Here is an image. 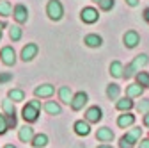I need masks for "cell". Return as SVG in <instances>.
Listing matches in <instances>:
<instances>
[{"mask_svg":"<svg viewBox=\"0 0 149 148\" xmlns=\"http://www.w3.org/2000/svg\"><path fill=\"white\" fill-rule=\"evenodd\" d=\"M80 18H82L84 23H89L91 25V23H96L100 20V14H98V11L94 7H84L82 13H80Z\"/></svg>","mask_w":149,"mask_h":148,"instance_id":"52a82bcc","label":"cell"},{"mask_svg":"<svg viewBox=\"0 0 149 148\" xmlns=\"http://www.w3.org/2000/svg\"><path fill=\"white\" fill-rule=\"evenodd\" d=\"M4 148H16V146H14V144H6Z\"/></svg>","mask_w":149,"mask_h":148,"instance_id":"b9f144b4","label":"cell"},{"mask_svg":"<svg viewBox=\"0 0 149 148\" xmlns=\"http://www.w3.org/2000/svg\"><path fill=\"white\" fill-rule=\"evenodd\" d=\"M43 109L46 111L48 114H52V116H59V114L62 113V107H61V104H57V102H53V100L46 102V104L43 105Z\"/></svg>","mask_w":149,"mask_h":148,"instance_id":"d6986e66","label":"cell"},{"mask_svg":"<svg viewBox=\"0 0 149 148\" xmlns=\"http://www.w3.org/2000/svg\"><path fill=\"white\" fill-rule=\"evenodd\" d=\"M110 75L114 77V79H121V77H124V66H123V63H119V61H114L110 64Z\"/></svg>","mask_w":149,"mask_h":148,"instance_id":"44dd1931","label":"cell"},{"mask_svg":"<svg viewBox=\"0 0 149 148\" xmlns=\"http://www.w3.org/2000/svg\"><path fill=\"white\" fill-rule=\"evenodd\" d=\"M126 4L132 6V7H137V6H139V0H126Z\"/></svg>","mask_w":149,"mask_h":148,"instance_id":"8d00e7d4","label":"cell"},{"mask_svg":"<svg viewBox=\"0 0 149 148\" xmlns=\"http://www.w3.org/2000/svg\"><path fill=\"white\" fill-rule=\"evenodd\" d=\"M13 80V73H0V84H6Z\"/></svg>","mask_w":149,"mask_h":148,"instance_id":"836d02e7","label":"cell"},{"mask_svg":"<svg viewBox=\"0 0 149 148\" xmlns=\"http://www.w3.org/2000/svg\"><path fill=\"white\" fill-rule=\"evenodd\" d=\"M84 43L89 47V48H100L103 45V38L98 34H87L84 38Z\"/></svg>","mask_w":149,"mask_h":148,"instance_id":"9a60e30c","label":"cell"},{"mask_svg":"<svg viewBox=\"0 0 149 148\" xmlns=\"http://www.w3.org/2000/svg\"><path fill=\"white\" fill-rule=\"evenodd\" d=\"M2 111H4V114L9 116V114H16V109H14V102L11 98H6L2 100Z\"/></svg>","mask_w":149,"mask_h":148,"instance_id":"484cf974","label":"cell"},{"mask_svg":"<svg viewBox=\"0 0 149 148\" xmlns=\"http://www.w3.org/2000/svg\"><path fill=\"white\" fill-rule=\"evenodd\" d=\"M59 100H61L62 104H66V105L71 104V100H73V91H71L69 86H62V87H59Z\"/></svg>","mask_w":149,"mask_h":148,"instance_id":"ac0fdd59","label":"cell"},{"mask_svg":"<svg viewBox=\"0 0 149 148\" xmlns=\"http://www.w3.org/2000/svg\"><path fill=\"white\" fill-rule=\"evenodd\" d=\"M7 130H9V127H7V120H6V114H0V136H4Z\"/></svg>","mask_w":149,"mask_h":148,"instance_id":"1f68e13d","label":"cell"},{"mask_svg":"<svg viewBox=\"0 0 149 148\" xmlns=\"http://www.w3.org/2000/svg\"><path fill=\"white\" fill-rule=\"evenodd\" d=\"M137 111H139L140 114L149 113V100H140V102L137 104Z\"/></svg>","mask_w":149,"mask_h":148,"instance_id":"4dcf8cb0","label":"cell"},{"mask_svg":"<svg viewBox=\"0 0 149 148\" xmlns=\"http://www.w3.org/2000/svg\"><path fill=\"white\" fill-rule=\"evenodd\" d=\"M92 2H100V0H92Z\"/></svg>","mask_w":149,"mask_h":148,"instance_id":"7bdbcfd3","label":"cell"},{"mask_svg":"<svg viewBox=\"0 0 149 148\" xmlns=\"http://www.w3.org/2000/svg\"><path fill=\"white\" fill-rule=\"evenodd\" d=\"M37 52H39V47L36 43H27V47H23V50H22V59L25 63H30L37 55Z\"/></svg>","mask_w":149,"mask_h":148,"instance_id":"7c38bea8","label":"cell"},{"mask_svg":"<svg viewBox=\"0 0 149 148\" xmlns=\"http://www.w3.org/2000/svg\"><path fill=\"white\" fill-rule=\"evenodd\" d=\"M34 128L30 127V125H23L20 130H18V137H20V141H23V143H32V139H34Z\"/></svg>","mask_w":149,"mask_h":148,"instance_id":"5bb4252c","label":"cell"},{"mask_svg":"<svg viewBox=\"0 0 149 148\" xmlns=\"http://www.w3.org/2000/svg\"><path fill=\"white\" fill-rule=\"evenodd\" d=\"M96 139L101 141V143H108V141L114 139V132H112V128H108V127H101L96 132Z\"/></svg>","mask_w":149,"mask_h":148,"instance_id":"2e32d148","label":"cell"},{"mask_svg":"<svg viewBox=\"0 0 149 148\" xmlns=\"http://www.w3.org/2000/svg\"><path fill=\"white\" fill-rule=\"evenodd\" d=\"M89 102V97H87V93L85 91H78V93H74L73 95V100H71V109L73 111H82L84 107H85V104Z\"/></svg>","mask_w":149,"mask_h":148,"instance_id":"5b68a950","label":"cell"},{"mask_svg":"<svg viewBox=\"0 0 149 148\" xmlns=\"http://www.w3.org/2000/svg\"><path fill=\"white\" fill-rule=\"evenodd\" d=\"M53 93H55V86L53 84H41V86H37L34 89V95L37 98H50V97H53Z\"/></svg>","mask_w":149,"mask_h":148,"instance_id":"9c48e42d","label":"cell"},{"mask_svg":"<svg viewBox=\"0 0 149 148\" xmlns=\"http://www.w3.org/2000/svg\"><path fill=\"white\" fill-rule=\"evenodd\" d=\"M116 107H117V111H123V113H128V111L133 107V100L130 98V97H126V98H121V100H117Z\"/></svg>","mask_w":149,"mask_h":148,"instance_id":"603a6c76","label":"cell"},{"mask_svg":"<svg viewBox=\"0 0 149 148\" xmlns=\"http://www.w3.org/2000/svg\"><path fill=\"white\" fill-rule=\"evenodd\" d=\"M73 128H74V134H77V136H82V137H85V136L91 134V123H89L87 120H78V121H74Z\"/></svg>","mask_w":149,"mask_h":148,"instance_id":"4fadbf2b","label":"cell"},{"mask_svg":"<svg viewBox=\"0 0 149 148\" xmlns=\"http://www.w3.org/2000/svg\"><path fill=\"white\" fill-rule=\"evenodd\" d=\"M135 123V114H132L128 111V113H124V114H121L119 118H117V125L121 127V128H126V127H132Z\"/></svg>","mask_w":149,"mask_h":148,"instance_id":"e0dca14e","label":"cell"},{"mask_svg":"<svg viewBox=\"0 0 149 148\" xmlns=\"http://www.w3.org/2000/svg\"><path fill=\"white\" fill-rule=\"evenodd\" d=\"M6 120H7V127H9V128H14V127L18 125L16 114H9V116H6Z\"/></svg>","mask_w":149,"mask_h":148,"instance_id":"d6a6232c","label":"cell"},{"mask_svg":"<svg viewBox=\"0 0 149 148\" xmlns=\"http://www.w3.org/2000/svg\"><path fill=\"white\" fill-rule=\"evenodd\" d=\"M48 144V136L46 134H36L32 139V146L34 148H45Z\"/></svg>","mask_w":149,"mask_h":148,"instance_id":"cb8c5ba5","label":"cell"},{"mask_svg":"<svg viewBox=\"0 0 149 148\" xmlns=\"http://www.w3.org/2000/svg\"><path fill=\"white\" fill-rule=\"evenodd\" d=\"M7 97H9L13 102H23V100H25V91H23V89H9Z\"/></svg>","mask_w":149,"mask_h":148,"instance_id":"d4e9b609","label":"cell"},{"mask_svg":"<svg viewBox=\"0 0 149 148\" xmlns=\"http://www.w3.org/2000/svg\"><path fill=\"white\" fill-rule=\"evenodd\" d=\"M22 27L20 25H13L11 29H9V38H11V41H20L22 39Z\"/></svg>","mask_w":149,"mask_h":148,"instance_id":"83f0119b","label":"cell"},{"mask_svg":"<svg viewBox=\"0 0 149 148\" xmlns=\"http://www.w3.org/2000/svg\"><path fill=\"white\" fill-rule=\"evenodd\" d=\"M147 63H149L147 54H140V55H137V57H133V61L124 68V79H132V77H135L137 73L140 71V68H144Z\"/></svg>","mask_w":149,"mask_h":148,"instance_id":"6da1fadb","label":"cell"},{"mask_svg":"<svg viewBox=\"0 0 149 148\" xmlns=\"http://www.w3.org/2000/svg\"><path fill=\"white\" fill-rule=\"evenodd\" d=\"M142 136V128L140 127H135L132 128L130 132H126V136L121 137V143H119V148H133V143H137Z\"/></svg>","mask_w":149,"mask_h":148,"instance_id":"3957f363","label":"cell"},{"mask_svg":"<svg viewBox=\"0 0 149 148\" xmlns=\"http://www.w3.org/2000/svg\"><path fill=\"white\" fill-rule=\"evenodd\" d=\"M98 6H100V9H101V11H110V9H114L116 0H100Z\"/></svg>","mask_w":149,"mask_h":148,"instance_id":"f546056e","label":"cell"},{"mask_svg":"<svg viewBox=\"0 0 149 148\" xmlns=\"http://www.w3.org/2000/svg\"><path fill=\"white\" fill-rule=\"evenodd\" d=\"M123 43L126 48H135L139 43H140V36L137 30H128L124 36H123Z\"/></svg>","mask_w":149,"mask_h":148,"instance_id":"ba28073f","label":"cell"},{"mask_svg":"<svg viewBox=\"0 0 149 148\" xmlns=\"http://www.w3.org/2000/svg\"><path fill=\"white\" fill-rule=\"evenodd\" d=\"M135 79H137V84H140L142 87L149 86V73L147 71H139L137 75H135Z\"/></svg>","mask_w":149,"mask_h":148,"instance_id":"f1b7e54d","label":"cell"},{"mask_svg":"<svg viewBox=\"0 0 149 148\" xmlns=\"http://www.w3.org/2000/svg\"><path fill=\"white\" fill-rule=\"evenodd\" d=\"M13 14V6L9 0H0V16H11Z\"/></svg>","mask_w":149,"mask_h":148,"instance_id":"4316f807","label":"cell"},{"mask_svg":"<svg viewBox=\"0 0 149 148\" xmlns=\"http://www.w3.org/2000/svg\"><path fill=\"white\" fill-rule=\"evenodd\" d=\"M6 27V23H2V22H0V39H2V29Z\"/></svg>","mask_w":149,"mask_h":148,"instance_id":"ab89813d","label":"cell"},{"mask_svg":"<svg viewBox=\"0 0 149 148\" xmlns=\"http://www.w3.org/2000/svg\"><path fill=\"white\" fill-rule=\"evenodd\" d=\"M22 116H23V120H25L27 123H36L37 120H39V109H36L34 105H30V104L27 102V105H25L23 111H22Z\"/></svg>","mask_w":149,"mask_h":148,"instance_id":"8992f818","label":"cell"},{"mask_svg":"<svg viewBox=\"0 0 149 148\" xmlns=\"http://www.w3.org/2000/svg\"><path fill=\"white\" fill-rule=\"evenodd\" d=\"M0 57H2V63L6 66H14L16 63V52L13 50V47H4L0 50Z\"/></svg>","mask_w":149,"mask_h":148,"instance_id":"30bf717a","label":"cell"},{"mask_svg":"<svg viewBox=\"0 0 149 148\" xmlns=\"http://www.w3.org/2000/svg\"><path fill=\"white\" fill-rule=\"evenodd\" d=\"M144 93V87L140 86V84H130V86H126V97H130V98H137V97H140Z\"/></svg>","mask_w":149,"mask_h":148,"instance_id":"ffe728a7","label":"cell"},{"mask_svg":"<svg viewBox=\"0 0 149 148\" xmlns=\"http://www.w3.org/2000/svg\"><path fill=\"white\" fill-rule=\"evenodd\" d=\"M119 95H121V87H119L116 82H110V84L107 86V97H108L110 100H117Z\"/></svg>","mask_w":149,"mask_h":148,"instance_id":"7402d4cb","label":"cell"},{"mask_svg":"<svg viewBox=\"0 0 149 148\" xmlns=\"http://www.w3.org/2000/svg\"><path fill=\"white\" fill-rule=\"evenodd\" d=\"M144 125L149 127V113H146V116H144Z\"/></svg>","mask_w":149,"mask_h":148,"instance_id":"74e56055","label":"cell"},{"mask_svg":"<svg viewBox=\"0 0 149 148\" xmlns=\"http://www.w3.org/2000/svg\"><path fill=\"white\" fill-rule=\"evenodd\" d=\"M13 18L16 20L18 25H22V23H27L29 20V9L23 6V4H18L13 7Z\"/></svg>","mask_w":149,"mask_h":148,"instance_id":"277c9868","label":"cell"},{"mask_svg":"<svg viewBox=\"0 0 149 148\" xmlns=\"http://www.w3.org/2000/svg\"><path fill=\"white\" fill-rule=\"evenodd\" d=\"M144 20H146V22H149V7L144 11Z\"/></svg>","mask_w":149,"mask_h":148,"instance_id":"f35d334b","label":"cell"},{"mask_svg":"<svg viewBox=\"0 0 149 148\" xmlns=\"http://www.w3.org/2000/svg\"><path fill=\"white\" fill-rule=\"evenodd\" d=\"M98 148H112V146H110V144H100Z\"/></svg>","mask_w":149,"mask_h":148,"instance_id":"60d3db41","label":"cell"},{"mask_svg":"<svg viewBox=\"0 0 149 148\" xmlns=\"http://www.w3.org/2000/svg\"><path fill=\"white\" fill-rule=\"evenodd\" d=\"M46 14L52 22H61L64 16V7L61 4V0H48L46 4Z\"/></svg>","mask_w":149,"mask_h":148,"instance_id":"7a4b0ae2","label":"cell"},{"mask_svg":"<svg viewBox=\"0 0 149 148\" xmlns=\"http://www.w3.org/2000/svg\"><path fill=\"white\" fill-rule=\"evenodd\" d=\"M29 104H30V105H34L36 109H39V111H41V102H39V100H30Z\"/></svg>","mask_w":149,"mask_h":148,"instance_id":"e575fe53","label":"cell"},{"mask_svg":"<svg viewBox=\"0 0 149 148\" xmlns=\"http://www.w3.org/2000/svg\"><path fill=\"white\" fill-rule=\"evenodd\" d=\"M139 148H149V139H142L140 144H139Z\"/></svg>","mask_w":149,"mask_h":148,"instance_id":"d590c367","label":"cell"},{"mask_svg":"<svg viewBox=\"0 0 149 148\" xmlns=\"http://www.w3.org/2000/svg\"><path fill=\"white\" fill-rule=\"evenodd\" d=\"M101 118H103V111H101V107H98V105H92V107H89V109L85 111V120H87L89 123H98Z\"/></svg>","mask_w":149,"mask_h":148,"instance_id":"8fae6325","label":"cell"}]
</instances>
